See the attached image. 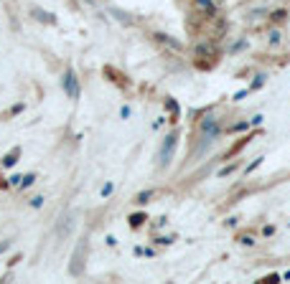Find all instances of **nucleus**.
<instances>
[{"label":"nucleus","mask_w":290,"mask_h":284,"mask_svg":"<svg viewBox=\"0 0 290 284\" xmlns=\"http://www.w3.org/2000/svg\"><path fill=\"white\" fill-rule=\"evenodd\" d=\"M156 38H158L161 44H168L171 49H178V51H181V44H178V41H173L171 36H166V33H156Z\"/></svg>","instance_id":"nucleus-6"},{"label":"nucleus","mask_w":290,"mask_h":284,"mask_svg":"<svg viewBox=\"0 0 290 284\" xmlns=\"http://www.w3.org/2000/svg\"><path fill=\"white\" fill-rule=\"evenodd\" d=\"M260 163H262V157H257V160H255V163H252V165H249V168H247V173H252V170H255V168H257V165H260Z\"/></svg>","instance_id":"nucleus-18"},{"label":"nucleus","mask_w":290,"mask_h":284,"mask_svg":"<svg viewBox=\"0 0 290 284\" xmlns=\"http://www.w3.org/2000/svg\"><path fill=\"white\" fill-rule=\"evenodd\" d=\"M64 92H66L71 99H77V97H79V84H77L74 71H66V74H64Z\"/></svg>","instance_id":"nucleus-3"},{"label":"nucleus","mask_w":290,"mask_h":284,"mask_svg":"<svg viewBox=\"0 0 290 284\" xmlns=\"http://www.w3.org/2000/svg\"><path fill=\"white\" fill-rule=\"evenodd\" d=\"M18 155H21V150H13L11 155H6V157H3V165H6V168H13V165L18 163Z\"/></svg>","instance_id":"nucleus-7"},{"label":"nucleus","mask_w":290,"mask_h":284,"mask_svg":"<svg viewBox=\"0 0 290 284\" xmlns=\"http://www.w3.org/2000/svg\"><path fill=\"white\" fill-rule=\"evenodd\" d=\"M142 221H145V216H142V213H132V216H130V226H132V228L142 226Z\"/></svg>","instance_id":"nucleus-9"},{"label":"nucleus","mask_w":290,"mask_h":284,"mask_svg":"<svg viewBox=\"0 0 290 284\" xmlns=\"http://www.w3.org/2000/svg\"><path fill=\"white\" fill-rule=\"evenodd\" d=\"M196 3V8L204 13V16H209V18H214L216 16V6H214V0H194Z\"/></svg>","instance_id":"nucleus-4"},{"label":"nucleus","mask_w":290,"mask_h":284,"mask_svg":"<svg viewBox=\"0 0 290 284\" xmlns=\"http://www.w3.org/2000/svg\"><path fill=\"white\" fill-rule=\"evenodd\" d=\"M237 241H239V244H244V246H252V244H255V238H252L249 233H244V236H239Z\"/></svg>","instance_id":"nucleus-11"},{"label":"nucleus","mask_w":290,"mask_h":284,"mask_svg":"<svg viewBox=\"0 0 290 284\" xmlns=\"http://www.w3.org/2000/svg\"><path fill=\"white\" fill-rule=\"evenodd\" d=\"M41 203H44V198H41V195H36V198L31 200V206H33V208H41Z\"/></svg>","instance_id":"nucleus-17"},{"label":"nucleus","mask_w":290,"mask_h":284,"mask_svg":"<svg viewBox=\"0 0 290 284\" xmlns=\"http://www.w3.org/2000/svg\"><path fill=\"white\" fill-rule=\"evenodd\" d=\"M270 21H272V23H277V21H285V11H275Z\"/></svg>","instance_id":"nucleus-12"},{"label":"nucleus","mask_w":290,"mask_h":284,"mask_svg":"<svg viewBox=\"0 0 290 284\" xmlns=\"http://www.w3.org/2000/svg\"><path fill=\"white\" fill-rule=\"evenodd\" d=\"M112 190H115V185H112V183H107V185H104V188H102V195H110V193H112Z\"/></svg>","instance_id":"nucleus-16"},{"label":"nucleus","mask_w":290,"mask_h":284,"mask_svg":"<svg viewBox=\"0 0 290 284\" xmlns=\"http://www.w3.org/2000/svg\"><path fill=\"white\" fill-rule=\"evenodd\" d=\"M280 41H282V36H280L277 31H272V33H270V46H277Z\"/></svg>","instance_id":"nucleus-10"},{"label":"nucleus","mask_w":290,"mask_h":284,"mask_svg":"<svg viewBox=\"0 0 290 284\" xmlns=\"http://www.w3.org/2000/svg\"><path fill=\"white\" fill-rule=\"evenodd\" d=\"M151 198H153V190H142V193L135 198V203H140V206H142V203H148Z\"/></svg>","instance_id":"nucleus-8"},{"label":"nucleus","mask_w":290,"mask_h":284,"mask_svg":"<svg viewBox=\"0 0 290 284\" xmlns=\"http://www.w3.org/2000/svg\"><path fill=\"white\" fill-rule=\"evenodd\" d=\"M262 233H265V236H272V233H275V228H272V226H265V228H262Z\"/></svg>","instance_id":"nucleus-19"},{"label":"nucleus","mask_w":290,"mask_h":284,"mask_svg":"<svg viewBox=\"0 0 290 284\" xmlns=\"http://www.w3.org/2000/svg\"><path fill=\"white\" fill-rule=\"evenodd\" d=\"M8 246H11V241H3V244H0V254H3V251H6Z\"/></svg>","instance_id":"nucleus-20"},{"label":"nucleus","mask_w":290,"mask_h":284,"mask_svg":"<svg viewBox=\"0 0 290 284\" xmlns=\"http://www.w3.org/2000/svg\"><path fill=\"white\" fill-rule=\"evenodd\" d=\"M201 132H204V140L211 142V137L219 135V122H216L214 117H206V119L201 122Z\"/></svg>","instance_id":"nucleus-2"},{"label":"nucleus","mask_w":290,"mask_h":284,"mask_svg":"<svg viewBox=\"0 0 290 284\" xmlns=\"http://www.w3.org/2000/svg\"><path fill=\"white\" fill-rule=\"evenodd\" d=\"M176 140H178V135L176 132H171L166 140H163V147H161V165L166 168L168 163H171V155H173V147H176Z\"/></svg>","instance_id":"nucleus-1"},{"label":"nucleus","mask_w":290,"mask_h":284,"mask_svg":"<svg viewBox=\"0 0 290 284\" xmlns=\"http://www.w3.org/2000/svg\"><path fill=\"white\" fill-rule=\"evenodd\" d=\"M196 56H214V46L211 44H196Z\"/></svg>","instance_id":"nucleus-5"},{"label":"nucleus","mask_w":290,"mask_h":284,"mask_svg":"<svg viewBox=\"0 0 290 284\" xmlns=\"http://www.w3.org/2000/svg\"><path fill=\"white\" fill-rule=\"evenodd\" d=\"M237 170V165H229V168H224V170H219V178H227L229 173H234Z\"/></svg>","instance_id":"nucleus-15"},{"label":"nucleus","mask_w":290,"mask_h":284,"mask_svg":"<svg viewBox=\"0 0 290 284\" xmlns=\"http://www.w3.org/2000/svg\"><path fill=\"white\" fill-rule=\"evenodd\" d=\"M33 180H36V175H26V178H21V185L28 188V185H33Z\"/></svg>","instance_id":"nucleus-14"},{"label":"nucleus","mask_w":290,"mask_h":284,"mask_svg":"<svg viewBox=\"0 0 290 284\" xmlns=\"http://www.w3.org/2000/svg\"><path fill=\"white\" fill-rule=\"evenodd\" d=\"M247 127H249V122H237V125L232 127V132H244Z\"/></svg>","instance_id":"nucleus-13"}]
</instances>
